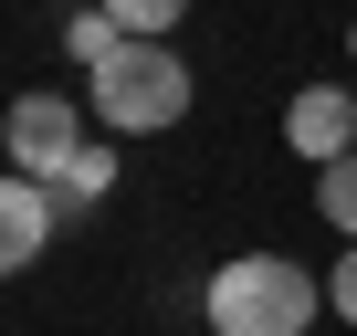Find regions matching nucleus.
Here are the masks:
<instances>
[{"label": "nucleus", "mask_w": 357, "mask_h": 336, "mask_svg": "<svg viewBox=\"0 0 357 336\" xmlns=\"http://www.w3.org/2000/svg\"><path fill=\"white\" fill-rule=\"evenodd\" d=\"M326 305H336V315H347V326H357V242H347V263H336V273H326Z\"/></svg>", "instance_id": "nucleus-10"}, {"label": "nucleus", "mask_w": 357, "mask_h": 336, "mask_svg": "<svg viewBox=\"0 0 357 336\" xmlns=\"http://www.w3.org/2000/svg\"><path fill=\"white\" fill-rule=\"evenodd\" d=\"M347 53H357V32H347Z\"/></svg>", "instance_id": "nucleus-11"}, {"label": "nucleus", "mask_w": 357, "mask_h": 336, "mask_svg": "<svg viewBox=\"0 0 357 336\" xmlns=\"http://www.w3.org/2000/svg\"><path fill=\"white\" fill-rule=\"evenodd\" d=\"M43 242H53V190L11 168V179H0V273L43 263Z\"/></svg>", "instance_id": "nucleus-5"}, {"label": "nucleus", "mask_w": 357, "mask_h": 336, "mask_svg": "<svg viewBox=\"0 0 357 336\" xmlns=\"http://www.w3.org/2000/svg\"><path fill=\"white\" fill-rule=\"evenodd\" d=\"M105 190H116V147H105V137H84V147H74V168H63V200H105Z\"/></svg>", "instance_id": "nucleus-7"}, {"label": "nucleus", "mask_w": 357, "mask_h": 336, "mask_svg": "<svg viewBox=\"0 0 357 336\" xmlns=\"http://www.w3.org/2000/svg\"><path fill=\"white\" fill-rule=\"evenodd\" d=\"M84 105L105 137H158L190 116V63L168 53V32H126L105 63H84Z\"/></svg>", "instance_id": "nucleus-1"}, {"label": "nucleus", "mask_w": 357, "mask_h": 336, "mask_svg": "<svg viewBox=\"0 0 357 336\" xmlns=\"http://www.w3.org/2000/svg\"><path fill=\"white\" fill-rule=\"evenodd\" d=\"M326 305V284L284 252H242L211 273V336H305Z\"/></svg>", "instance_id": "nucleus-2"}, {"label": "nucleus", "mask_w": 357, "mask_h": 336, "mask_svg": "<svg viewBox=\"0 0 357 336\" xmlns=\"http://www.w3.org/2000/svg\"><path fill=\"white\" fill-rule=\"evenodd\" d=\"M0 147H11L22 179H63L74 147H84V95H11V116H0Z\"/></svg>", "instance_id": "nucleus-3"}, {"label": "nucleus", "mask_w": 357, "mask_h": 336, "mask_svg": "<svg viewBox=\"0 0 357 336\" xmlns=\"http://www.w3.org/2000/svg\"><path fill=\"white\" fill-rule=\"evenodd\" d=\"M105 11H116V22H126V32H168V22H178V11H190V0H105Z\"/></svg>", "instance_id": "nucleus-9"}, {"label": "nucleus", "mask_w": 357, "mask_h": 336, "mask_svg": "<svg viewBox=\"0 0 357 336\" xmlns=\"http://www.w3.org/2000/svg\"><path fill=\"white\" fill-rule=\"evenodd\" d=\"M315 211H326V221H336V231H347V242H357V147H347V158H326V168H315Z\"/></svg>", "instance_id": "nucleus-6"}, {"label": "nucleus", "mask_w": 357, "mask_h": 336, "mask_svg": "<svg viewBox=\"0 0 357 336\" xmlns=\"http://www.w3.org/2000/svg\"><path fill=\"white\" fill-rule=\"evenodd\" d=\"M63 43H74V63H105V53L126 43V22H116L105 0H95V11H74V22H63Z\"/></svg>", "instance_id": "nucleus-8"}, {"label": "nucleus", "mask_w": 357, "mask_h": 336, "mask_svg": "<svg viewBox=\"0 0 357 336\" xmlns=\"http://www.w3.org/2000/svg\"><path fill=\"white\" fill-rule=\"evenodd\" d=\"M284 147L315 158V168L347 158V147H357V95H347V84H305V95L284 105Z\"/></svg>", "instance_id": "nucleus-4"}]
</instances>
